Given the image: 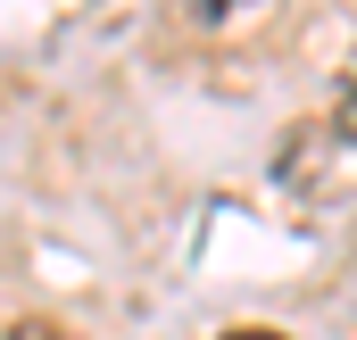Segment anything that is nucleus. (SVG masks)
<instances>
[{
	"label": "nucleus",
	"instance_id": "obj_1",
	"mask_svg": "<svg viewBox=\"0 0 357 340\" xmlns=\"http://www.w3.org/2000/svg\"><path fill=\"white\" fill-rule=\"evenodd\" d=\"M225 340H291V332H274V324H233Z\"/></svg>",
	"mask_w": 357,
	"mask_h": 340
},
{
	"label": "nucleus",
	"instance_id": "obj_2",
	"mask_svg": "<svg viewBox=\"0 0 357 340\" xmlns=\"http://www.w3.org/2000/svg\"><path fill=\"white\" fill-rule=\"evenodd\" d=\"M8 340H59V332H50V324H17Z\"/></svg>",
	"mask_w": 357,
	"mask_h": 340
},
{
	"label": "nucleus",
	"instance_id": "obj_3",
	"mask_svg": "<svg viewBox=\"0 0 357 340\" xmlns=\"http://www.w3.org/2000/svg\"><path fill=\"white\" fill-rule=\"evenodd\" d=\"M225 8H233V0H199V17H225Z\"/></svg>",
	"mask_w": 357,
	"mask_h": 340
}]
</instances>
